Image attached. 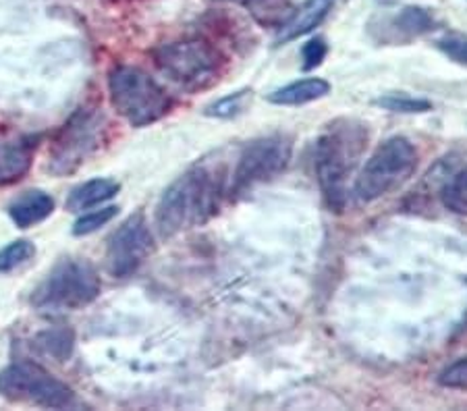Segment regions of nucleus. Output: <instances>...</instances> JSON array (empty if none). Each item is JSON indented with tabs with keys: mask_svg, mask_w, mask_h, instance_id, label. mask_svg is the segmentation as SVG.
Returning a JSON list of instances; mask_svg holds the SVG:
<instances>
[{
	"mask_svg": "<svg viewBox=\"0 0 467 411\" xmlns=\"http://www.w3.org/2000/svg\"><path fill=\"white\" fill-rule=\"evenodd\" d=\"M231 175L221 160H202L171 183L156 206V227L175 237L208 222L229 193Z\"/></svg>",
	"mask_w": 467,
	"mask_h": 411,
	"instance_id": "nucleus-1",
	"label": "nucleus"
},
{
	"mask_svg": "<svg viewBox=\"0 0 467 411\" xmlns=\"http://www.w3.org/2000/svg\"><path fill=\"white\" fill-rule=\"evenodd\" d=\"M368 144V129L356 118H337L316 141V179L330 211L343 212L348 204V181Z\"/></svg>",
	"mask_w": 467,
	"mask_h": 411,
	"instance_id": "nucleus-2",
	"label": "nucleus"
},
{
	"mask_svg": "<svg viewBox=\"0 0 467 411\" xmlns=\"http://www.w3.org/2000/svg\"><path fill=\"white\" fill-rule=\"evenodd\" d=\"M110 102L131 127H148L172 108V98L154 77L140 67L120 65L109 75Z\"/></svg>",
	"mask_w": 467,
	"mask_h": 411,
	"instance_id": "nucleus-3",
	"label": "nucleus"
},
{
	"mask_svg": "<svg viewBox=\"0 0 467 411\" xmlns=\"http://www.w3.org/2000/svg\"><path fill=\"white\" fill-rule=\"evenodd\" d=\"M102 283L92 262L63 258L34 289L32 305L37 310L60 312L86 308L100 295Z\"/></svg>",
	"mask_w": 467,
	"mask_h": 411,
	"instance_id": "nucleus-4",
	"label": "nucleus"
},
{
	"mask_svg": "<svg viewBox=\"0 0 467 411\" xmlns=\"http://www.w3.org/2000/svg\"><path fill=\"white\" fill-rule=\"evenodd\" d=\"M418 169V149L408 138L393 136L374 149L359 170L353 193L359 201L370 204L395 191Z\"/></svg>",
	"mask_w": 467,
	"mask_h": 411,
	"instance_id": "nucleus-5",
	"label": "nucleus"
},
{
	"mask_svg": "<svg viewBox=\"0 0 467 411\" xmlns=\"http://www.w3.org/2000/svg\"><path fill=\"white\" fill-rule=\"evenodd\" d=\"M154 61L158 69L187 92H200L218 84L227 63L221 52L204 40L162 44L154 52Z\"/></svg>",
	"mask_w": 467,
	"mask_h": 411,
	"instance_id": "nucleus-6",
	"label": "nucleus"
},
{
	"mask_svg": "<svg viewBox=\"0 0 467 411\" xmlns=\"http://www.w3.org/2000/svg\"><path fill=\"white\" fill-rule=\"evenodd\" d=\"M0 395L13 403L65 409L75 403L69 385L34 362H15L0 370Z\"/></svg>",
	"mask_w": 467,
	"mask_h": 411,
	"instance_id": "nucleus-7",
	"label": "nucleus"
},
{
	"mask_svg": "<svg viewBox=\"0 0 467 411\" xmlns=\"http://www.w3.org/2000/svg\"><path fill=\"white\" fill-rule=\"evenodd\" d=\"M102 129L104 117L100 108H79L75 112L52 141L48 160L50 173L57 177L75 173L100 146Z\"/></svg>",
	"mask_w": 467,
	"mask_h": 411,
	"instance_id": "nucleus-8",
	"label": "nucleus"
},
{
	"mask_svg": "<svg viewBox=\"0 0 467 411\" xmlns=\"http://www.w3.org/2000/svg\"><path fill=\"white\" fill-rule=\"evenodd\" d=\"M293 154V141L285 133L258 138L241 149L237 167L231 173L229 193L239 196L252 187L266 183L287 169Z\"/></svg>",
	"mask_w": 467,
	"mask_h": 411,
	"instance_id": "nucleus-9",
	"label": "nucleus"
},
{
	"mask_svg": "<svg viewBox=\"0 0 467 411\" xmlns=\"http://www.w3.org/2000/svg\"><path fill=\"white\" fill-rule=\"evenodd\" d=\"M152 231L144 212L131 214L120 227L110 235L107 245V268L117 279L133 274L148 260L152 252Z\"/></svg>",
	"mask_w": 467,
	"mask_h": 411,
	"instance_id": "nucleus-10",
	"label": "nucleus"
},
{
	"mask_svg": "<svg viewBox=\"0 0 467 411\" xmlns=\"http://www.w3.org/2000/svg\"><path fill=\"white\" fill-rule=\"evenodd\" d=\"M36 141L27 136H0V187L21 181L34 162Z\"/></svg>",
	"mask_w": 467,
	"mask_h": 411,
	"instance_id": "nucleus-11",
	"label": "nucleus"
},
{
	"mask_svg": "<svg viewBox=\"0 0 467 411\" xmlns=\"http://www.w3.org/2000/svg\"><path fill=\"white\" fill-rule=\"evenodd\" d=\"M335 6V0H306L299 9H293L289 19L278 27V44H287L297 40V37L310 34L312 29L318 27L330 9Z\"/></svg>",
	"mask_w": 467,
	"mask_h": 411,
	"instance_id": "nucleus-12",
	"label": "nucleus"
},
{
	"mask_svg": "<svg viewBox=\"0 0 467 411\" xmlns=\"http://www.w3.org/2000/svg\"><path fill=\"white\" fill-rule=\"evenodd\" d=\"M55 211V200L47 191L32 190L15 198L9 206V216L19 229L34 227V224L47 221Z\"/></svg>",
	"mask_w": 467,
	"mask_h": 411,
	"instance_id": "nucleus-13",
	"label": "nucleus"
},
{
	"mask_svg": "<svg viewBox=\"0 0 467 411\" xmlns=\"http://www.w3.org/2000/svg\"><path fill=\"white\" fill-rule=\"evenodd\" d=\"M330 94V84L322 77H304L283 87L275 89L268 96V102L276 107H304L314 100H320Z\"/></svg>",
	"mask_w": 467,
	"mask_h": 411,
	"instance_id": "nucleus-14",
	"label": "nucleus"
},
{
	"mask_svg": "<svg viewBox=\"0 0 467 411\" xmlns=\"http://www.w3.org/2000/svg\"><path fill=\"white\" fill-rule=\"evenodd\" d=\"M119 190L120 185L112 181V179H92V181L75 187L69 193V198H67L65 206L69 212H84L112 200L119 193Z\"/></svg>",
	"mask_w": 467,
	"mask_h": 411,
	"instance_id": "nucleus-15",
	"label": "nucleus"
},
{
	"mask_svg": "<svg viewBox=\"0 0 467 411\" xmlns=\"http://www.w3.org/2000/svg\"><path fill=\"white\" fill-rule=\"evenodd\" d=\"M218 3L244 6L264 27H281L293 13L291 0H218Z\"/></svg>",
	"mask_w": 467,
	"mask_h": 411,
	"instance_id": "nucleus-16",
	"label": "nucleus"
},
{
	"mask_svg": "<svg viewBox=\"0 0 467 411\" xmlns=\"http://www.w3.org/2000/svg\"><path fill=\"white\" fill-rule=\"evenodd\" d=\"M390 27H395L397 34L405 37H418L434 29V17L428 9L421 6H405L390 19Z\"/></svg>",
	"mask_w": 467,
	"mask_h": 411,
	"instance_id": "nucleus-17",
	"label": "nucleus"
},
{
	"mask_svg": "<svg viewBox=\"0 0 467 411\" xmlns=\"http://www.w3.org/2000/svg\"><path fill=\"white\" fill-rule=\"evenodd\" d=\"M442 204L449 212L467 216V164L442 187Z\"/></svg>",
	"mask_w": 467,
	"mask_h": 411,
	"instance_id": "nucleus-18",
	"label": "nucleus"
},
{
	"mask_svg": "<svg viewBox=\"0 0 467 411\" xmlns=\"http://www.w3.org/2000/svg\"><path fill=\"white\" fill-rule=\"evenodd\" d=\"M379 107L390 112H401V115H420V112L432 110V102L426 98H416L410 94H389L376 100Z\"/></svg>",
	"mask_w": 467,
	"mask_h": 411,
	"instance_id": "nucleus-19",
	"label": "nucleus"
},
{
	"mask_svg": "<svg viewBox=\"0 0 467 411\" xmlns=\"http://www.w3.org/2000/svg\"><path fill=\"white\" fill-rule=\"evenodd\" d=\"M36 253L34 243H29L27 239H19L0 250V272H11L15 268L26 264L27 260H32Z\"/></svg>",
	"mask_w": 467,
	"mask_h": 411,
	"instance_id": "nucleus-20",
	"label": "nucleus"
},
{
	"mask_svg": "<svg viewBox=\"0 0 467 411\" xmlns=\"http://www.w3.org/2000/svg\"><path fill=\"white\" fill-rule=\"evenodd\" d=\"M436 48H439L449 61H453L459 67H465L467 69V34L447 32L436 40Z\"/></svg>",
	"mask_w": 467,
	"mask_h": 411,
	"instance_id": "nucleus-21",
	"label": "nucleus"
},
{
	"mask_svg": "<svg viewBox=\"0 0 467 411\" xmlns=\"http://www.w3.org/2000/svg\"><path fill=\"white\" fill-rule=\"evenodd\" d=\"M117 211H119V208H115V206H107V208H100V211H92V212L84 214L78 222H75L73 235L81 237V235L96 233L98 229L104 227V224L115 219Z\"/></svg>",
	"mask_w": 467,
	"mask_h": 411,
	"instance_id": "nucleus-22",
	"label": "nucleus"
},
{
	"mask_svg": "<svg viewBox=\"0 0 467 411\" xmlns=\"http://www.w3.org/2000/svg\"><path fill=\"white\" fill-rule=\"evenodd\" d=\"M439 385L444 388H453V391H467V355L449 364L439 374Z\"/></svg>",
	"mask_w": 467,
	"mask_h": 411,
	"instance_id": "nucleus-23",
	"label": "nucleus"
},
{
	"mask_svg": "<svg viewBox=\"0 0 467 411\" xmlns=\"http://www.w3.org/2000/svg\"><path fill=\"white\" fill-rule=\"evenodd\" d=\"M245 100H247V92H237V94H231L227 98L218 100L216 104L208 108V115H214V117H221V118H229V117H235L239 115L241 110L245 107Z\"/></svg>",
	"mask_w": 467,
	"mask_h": 411,
	"instance_id": "nucleus-24",
	"label": "nucleus"
},
{
	"mask_svg": "<svg viewBox=\"0 0 467 411\" xmlns=\"http://www.w3.org/2000/svg\"><path fill=\"white\" fill-rule=\"evenodd\" d=\"M327 52H328V46L322 37H312L310 42H306L304 48H301L304 69L310 71V69H316L318 65H322L324 58H327Z\"/></svg>",
	"mask_w": 467,
	"mask_h": 411,
	"instance_id": "nucleus-25",
	"label": "nucleus"
}]
</instances>
